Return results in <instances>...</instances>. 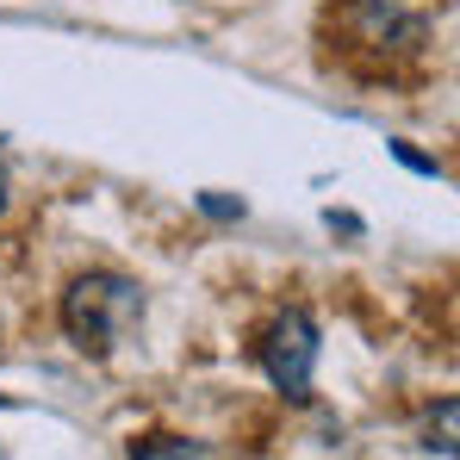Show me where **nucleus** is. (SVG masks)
<instances>
[{"mask_svg":"<svg viewBox=\"0 0 460 460\" xmlns=\"http://www.w3.org/2000/svg\"><path fill=\"white\" fill-rule=\"evenodd\" d=\"M144 287L131 274H112V268H93V274H75L69 293H63V330L81 355H112L119 336H131L144 323Z\"/></svg>","mask_w":460,"mask_h":460,"instance_id":"f257e3e1","label":"nucleus"},{"mask_svg":"<svg viewBox=\"0 0 460 460\" xmlns=\"http://www.w3.org/2000/svg\"><path fill=\"white\" fill-rule=\"evenodd\" d=\"M261 374L280 385L287 398H311V374H317V317L305 305H287L255 342Z\"/></svg>","mask_w":460,"mask_h":460,"instance_id":"f03ea898","label":"nucleus"},{"mask_svg":"<svg viewBox=\"0 0 460 460\" xmlns=\"http://www.w3.org/2000/svg\"><path fill=\"white\" fill-rule=\"evenodd\" d=\"M131 460H225V455L206 442H187V436H155V442H137Z\"/></svg>","mask_w":460,"mask_h":460,"instance_id":"7ed1b4c3","label":"nucleus"},{"mask_svg":"<svg viewBox=\"0 0 460 460\" xmlns=\"http://www.w3.org/2000/svg\"><path fill=\"white\" fill-rule=\"evenodd\" d=\"M455 423H460V404H455V398H442V417L429 423V442H423V448H436V455H455Z\"/></svg>","mask_w":460,"mask_h":460,"instance_id":"20e7f679","label":"nucleus"},{"mask_svg":"<svg viewBox=\"0 0 460 460\" xmlns=\"http://www.w3.org/2000/svg\"><path fill=\"white\" fill-rule=\"evenodd\" d=\"M199 212H206V218H243V199H225V193H199Z\"/></svg>","mask_w":460,"mask_h":460,"instance_id":"39448f33","label":"nucleus"},{"mask_svg":"<svg viewBox=\"0 0 460 460\" xmlns=\"http://www.w3.org/2000/svg\"><path fill=\"white\" fill-rule=\"evenodd\" d=\"M392 155H398L404 168H417V174H442V168H436L429 155H417V150H411V144H392Z\"/></svg>","mask_w":460,"mask_h":460,"instance_id":"423d86ee","label":"nucleus"},{"mask_svg":"<svg viewBox=\"0 0 460 460\" xmlns=\"http://www.w3.org/2000/svg\"><path fill=\"white\" fill-rule=\"evenodd\" d=\"M6 199H13V187H6V168H0V212H6Z\"/></svg>","mask_w":460,"mask_h":460,"instance_id":"0eeeda50","label":"nucleus"}]
</instances>
